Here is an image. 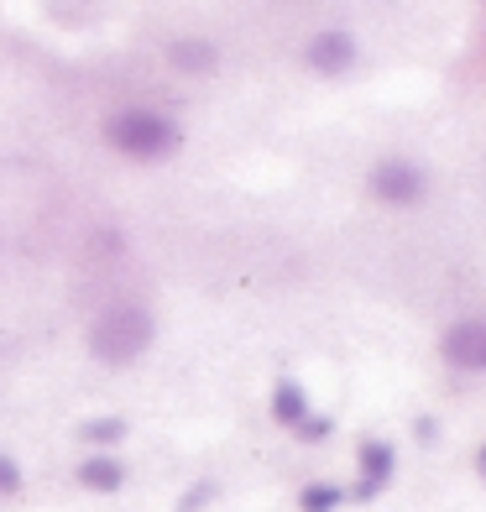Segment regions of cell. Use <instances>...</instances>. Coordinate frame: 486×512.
Listing matches in <instances>:
<instances>
[{
	"label": "cell",
	"mask_w": 486,
	"mask_h": 512,
	"mask_svg": "<svg viewBox=\"0 0 486 512\" xmlns=\"http://www.w3.org/2000/svg\"><path fill=\"white\" fill-rule=\"evenodd\" d=\"M168 63L183 68V74H215L220 53H215V42H204V37H178V42H168Z\"/></svg>",
	"instance_id": "8"
},
{
	"label": "cell",
	"mask_w": 486,
	"mask_h": 512,
	"mask_svg": "<svg viewBox=\"0 0 486 512\" xmlns=\"http://www.w3.org/2000/svg\"><path fill=\"white\" fill-rule=\"evenodd\" d=\"M330 418H304V424H298V434H304V439H330Z\"/></svg>",
	"instance_id": "13"
},
{
	"label": "cell",
	"mask_w": 486,
	"mask_h": 512,
	"mask_svg": "<svg viewBox=\"0 0 486 512\" xmlns=\"http://www.w3.org/2000/svg\"><path fill=\"white\" fill-rule=\"evenodd\" d=\"M21 481H27V476H21V465L11 455H0V497H16Z\"/></svg>",
	"instance_id": "12"
},
{
	"label": "cell",
	"mask_w": 486,
	"mask_h": 512,
	"mask_svg": "<svg viewBox=\"0 0 486 512\" xmlns=\"http://www.w3.org/2000/svg\"><path fill=\"white\" fill-rule=\"evenodd\" d=\"M304 63L314 68V74L335 79V74H345V68L356 63V37H351V32H340V27L314 32V37H309V48H304Z\"/></svg>",
	"instance_id": "6"
},
{
	"label": "cell",
	"mask_w": 486,
	"mask_h": 512,
	"mask_svg": "<svg viewBox=\"0 0 486 512\" xmlns=\"http://www.w3.org/2000/svg\"><path fill=\"white\" fill-rule=\"evenodd\" d=\"M476 465H481V476H486V445H481V455H476Z\"/></svg>",
	"instance_id": "15"
},
{
	"label": "cell",
	"mask_w": 486,
	"mask_h": 512,
	"mask_svg": "<svg viewBox=\"0 0 486 512\" xmlns=\"http://www.w3.org/2000/svg\"><path fill=\"white\" fill-rule=\"evenodd\" d=\"M79 486H84V492L110 497V492H121V486H126V465L115 455H84L79 460Z\"/></svg>",
	"instance_id": "7"
},
{
	"label": "cell",
	"mask_w": 486,
	"mask_h": 512,
	"mask_svg": "<svg viewBox=\"0 0 486 512\" xmlns=\"http://www.w3.org/2000/svg\"><path fill=\"white\" fill-rule=\"evenodd\" d=\"M210 492H215V486H194V492L183 497V512H199L204 502H210Z\"/></svg>",
	"instance_id": "14"
},
{
	"label": "cell",
	"mask_w": 486,
	"mask_h": 512,
	"mask_svg": "<svg viewBox=\"0 0 486 512\" xmlns=\"http://www.w3.org/2000/svg\"><path fill=\"white\" fill-rule=\"evenodd\" d=\"M79 439L95 445V455H110V445L126 439V418H89V424H79Z\"/></svg>",
	"instance_id": "10"
},
{
	"label": "cell",
	"mask_w": 486,
	"mask_h": 512,
	"mask_svg": "<svg viewBox=\"0 0 486 512\" xmlns=\"http://www.w3.org/2000/svg\"><path fill=\"white\" fill-rule=\"evenodd\" d=\"M272 418H277L283 429H298V424L309 418V392L298 387L293 377H283V382L272 387Z\"/></svg>",
	"instance_id": "9"
},
{
	"label": "cell",
	"mask_w": 486,
	"mask_h": 512,
	"mask_svg": "<svg viewBox=\"0 0 486 512\" xmlns=\"http://www.w3.org/2000/svg\"><path fill=\"white\" fill-rule=\"evenodd\" d=\"M439 356L455 371H486V319H460L439 335Z\"/></svg>",
	"instance_id": "4"
},
{
	"label": "cell",
	"mask_w": 486,
	"mask_h": 512,
	"mask_svg": "<svg viewBox=\"0 0 486 512\" xmlns=\"http://www.w3.org/2000/svg\"><path fill=\"white\" fill-rule=\"evenodd\" d=\"M105 142H110V152H121L131 162H157L183 147V131L162 110H115L105 121Z\"/></svg>",
	"instance_id": "2"
},
{
	"label": "cell",
	"mask_w": 486,
	"mask_h": 512,
	"mask_svg": "<svg viewBox=\"0 0 486 512\" xmlns=\"http://www.w3.org/2000/svg\"><path fill=\"white\" fill-rule=\"evenodd\" d=\"M424 189H429V178H424V168H413L408 157H382L372 168V194L392 209L424 204Z\"/></svg>",
	"instance_id": "3"
},
{
	"label": "cell",
	"mask_w": 486,
	"mask_h": 512,
	"mask_svg": "<svg viewBox=\"0 0 486 512\" xmlns=\"http://www.w3.org/2000/svg\"><path fill=\"white\" fill-rule=\"evenodd\" d=\"M157 335V324L142 304H110L95 314L89 324V356L105 361V366H131L147 356V345Z\"/></svg>",
	"instance_id": "1"
},
{
	"label": "cell",
	"mask_w": 486,
	"mask_h": 512,
	"mask_svg": "<svg viewBox=\"0 0 486 512\" xmlns=\"http://www.w3.org/2000/svg\"><path fill=\"white\" fill-rule=\"evenodd\" d=\"M340 502H345V492H340V486H330V481H314V486L298 492V512H335Z\"/></svg>",
	"instance_id": "11"
},
{
	"label": "cell",
	"mask_w": 486,
	"mask_h": 512,
	"mask_svg": "<svg viewBox=\"0 0 486 512\" xmlns=\"http://www.w3.org/2000/svg\"><path fill=\"white\" fill-rule=\"evenodd\" d=\"M356 460H361V481L345 492V502H372L382 486L392 481V465H398V455H392L387 439H366V445L356 450Z\"/></svg>",
	"instance_id": "5"
}]
</instances>
